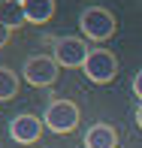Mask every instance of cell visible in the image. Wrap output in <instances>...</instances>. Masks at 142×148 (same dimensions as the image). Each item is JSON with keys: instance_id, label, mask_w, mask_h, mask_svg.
I'll return each mask as SVG.
<instances>
[{"instance_id": "1", "label": "cell", "mask_w": 142, "mask_h": 148, "mask_svg": "<svg viewBox=\"0 0 142 148\" xmlns=\"http://www.w3.org/2000/svg\"><path fill=\"white\" fill-rule=\"evenodd\" d=\"M79 27L88 39H94V42H106V39H112L115 27H118V21H115V15L109 9H103V6H88V9L79 15Z\"/></svg>"}, {"instance_id": "2", "label": "cell", "mask_w": 142, "mask_h": 148, "mask_svg": "<svg viewBox=\"0 0 142 148\" xmlns=\"http://www.w3.org/2000/svg\"><path fill=\"white\" fill-rule=\"evenodd\" d=\"M43 124L51 133H70L79 127V106L73 100H51L43 115Z\"/></svg>"}, {"instance_id": "3", "label": "cell", "mask_w": 142, "mask_h": 148, "mask_svg": "<svg viewBox=\"0 0 142 148\" xmlns=\"http://www.w3.org/2000/svg\"><path fill=\"white\" fill-rule=\"evenodd\" d=\"M82 70H85V76L91 79V82L106 85V82H112V79L118 76V58H115L109 49H91V55H88Z\"/></svg>"}, {"instance_id": "4", "label": "cell", "mask_w": 142, "mask_h": 148, "mask_svg": "<svg viewBox=\"0 0 142 148\" xmlns=\"http://www.w3.org/2000/svg\"><path fill=\"white\" fill-rule=\"evenodd\" d=\"M55 58L58 60V66H85V60H88V42L85 39H79V36H60L55 39Z\"/></svg>"}, {"instance_id": "5", "label": "cell", "mask_w": 142, "mask_h": 148, "mask_svg": "<svg viewBox=\"0 0 142 148\" xmlns=\"http://www.w3.org/2000/svg\"><path fill=\"white\" fill-rule=\"evenodd\" d=\"M24 79L36 88H45L58 79V60L49 55H30L24 60Z\"/></svg>"}, {"instance_id": "6", "label": "cell", "mask_w": 142, "mask_h": 148, "mask_svg": "<svg viewBox=\"0 0 142 148\" xmlns=\"http://www.w3.org/2000/svg\"><path fill=\"white\" fill-rule=\"evenodd\" d=\"M43 121H39L36 115H27V112H24V115H15L9 121V136L15 139L18 145H30V142H36L39 136H43Z\"/></svg>"}, {"instance_id": "7", "label": "cell", "mask_w": 142, "mask_h": 148, "mask_svg": "<svg viewBox=\"0 0 142 148\" xmlns=\"http://www.w3.org/2000/svg\"><path fill=\"white\" fill-rule=\"evenodd\" d=\"M85 148H118V133L109 124H94L85 133Z\"/></svg>"}, {"instance_id": "8", "label": "cell", "mask_w": 142, "mask_h": 148, "mask_svg": "<svg viewBox=\"0 0 142 148\" xmlns=\"http://www.w3.org/2000/svg\"><path fill=\"white\" fill-rule=\"evenodd\" d=\"M0 24H6L9 30L27 24V15H24V3H15V0H0Z\"/></svg>"}, {"instance_id": "9", "label": "cell", "mask_w": 142, "mask_h": 148, "mask_svg": "<svg viewBox=\"0 0 142 148\" xmlns=\"http://www.w3.org/2000/svg\"><path fill=\"white\" fill-rule=\"evenodd\" d=\"M24 15L30 24H45L55 15V0H24Z\"/></svg>"}, {"instance_id": "10", "label": "cell", "mask_w": 142, "mask_h": 148, "mask_svg": "<svg viewBox=\"0 0 142 148\" xmlns=\"http://www.w3.org/2000/svg\"><path fill=\"white\" fill-rule=\"evenodd\" d=\"M15 94H18V76H15V70L0 66V103L12 100Z\"/></svg>"}, {"instance_id": "11", "label": "cell", "mask_w": 142, "mask_h": 148, "mask_svg": "<svg viewBox=\"0 0 142 148\" xmlns=\"http://www.w3.org/2000/svg\"><path fill=\"white\" fill-rule=\"evenodd\" d=\"M133 94H136V97L142 100V70L136 73V76H133Z\"/></svg>"}, {"instance_id": "12", "label": "cell", "mask_w": 142, "mask_h": 148, "mask_svg": "<svg viewBox=\"0 0 142 148\" xmlns=\"http://www.w3.org/2000/svg\"><path fill=\"white\" fill-rule=\"evenodd\" d=\"M9 27H6V24H0V45H6V42H9Z\"/></svg>"}, {"instance_id": "13", "label": "cell", "mask_w": 142, "mask_h": 148, "mask_svg": "<svg viewBox=\"0 0 142 148\" xmlns=\"http://www.w3.org/2000/svg\"><path fill=\"white\" fill-rule=\"evenodd\" d=\"M136 124L142 127V106H139V109H136Z\"/></svg>"}, {"instance_id": "14", "label": "cell", "mask_w": 142, "mask_h": 148, "mask_svg": "<svg viewBox=\"0 0 142 148\" xmlns=\"http://www.w3.org/2000/svg\"><path fill=\"white\" fill-rule=\"evenodd\" d=\"M15 3H24V0H15Z\"/></svg>"}]
</instances>
